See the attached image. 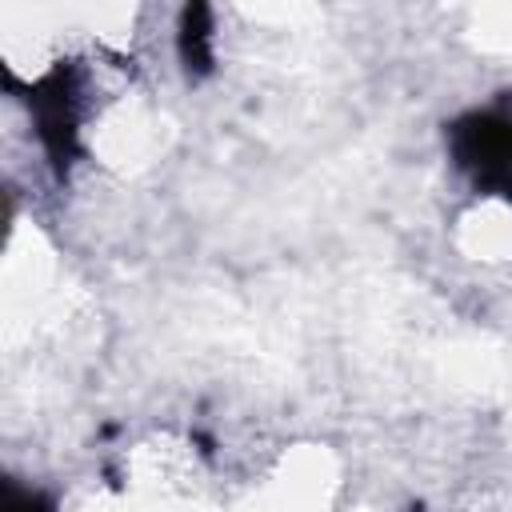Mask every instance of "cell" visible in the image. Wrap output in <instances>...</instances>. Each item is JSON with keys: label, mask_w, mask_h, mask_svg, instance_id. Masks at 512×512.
I'll return each mask as SVG.
<instances>
[{"label": "cell", "mask_w": 512, "mask_h": 512, "mask_svg": "<svg viewBox=\"0 0 512 512\" xmlns=\"http://www.w3.org/2000/svg\"><path fill=\"white\" fill-rule=\"evenodd\" d=\"M456 168L480 188L512 200V116L508 112H468L448 132Z\"/></svg>", "instance_id": "cell-1"}, {"label": "cell", "mask_w": 512, "mask_h": 512, "mask_svg": "<svg viewBox=\"0 0 512 512\" xmlns=\"http://www.w3.org/2000/svg\"><path fill=\"white\" fill-rule=\"evenodd\" d=\"M28 108L36 116L48 164L56 168V176H64L72 156L80 152V84L72 68H56L44 80H36L28 88Z\"/></svg>", "instance_id": "cell-2"}, {"label": "cell", "mask_w": 512, "mask_h": 512, "mask_svg": "<svg viewBox=\"0 0 512 512\" xmlns=\"http://www.w3.org/2000/svg\"><path fill=\"white\" fill-rule=\"evenodd\" d=\"M204 20H208L204 8H188L184 12V28H180V60H184V68L192 76H200V72L212 68V48H208L212 32H208Z\"/></svg>", "instance_id": "cell-3"}, {"label": "cell", "mask_w": 512, "mask_h": 512, "mask_svg": "<svg viewBox=\"0 0 512 512\" xmlns=\"http://www.w3.org/2000/svg\"><path fill=\"white\" fill-rule=\"evenodd\" d=\"M4 512H56V504H52V496H44L36 488H20L16 480H8Z\"/></svg>", "instance_id": "cell-4"}]
</instances>
